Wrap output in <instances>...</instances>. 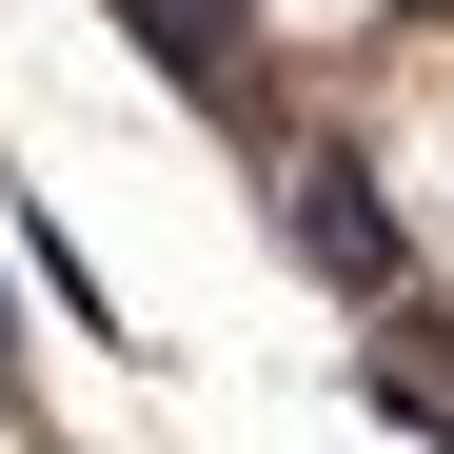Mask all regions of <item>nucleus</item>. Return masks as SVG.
<instances>
[{"mask_svg": "<svg viewBox=\"0 0 454 454\" xmlns=\"http://www.w3.org/2000/svg\"><path fill=\"white\" fill-rule=\"evenodd\" d=\"M277 238L317 257L336 296H395V277H415V238H395V198H375V159H336V138H296V159H277Z\"/></svg>", "mask_w": 454, "mask_h": 454, "instance_id": "1", "label": "nucleus"}, {"mask_svg": "<svg viewBox=\"0 0 454 454\" xmlns=\"http://www.w3.org/2000/svg\"><path fill=\"white\" fill-rule=\"evenodd\" d=\"M119 20H138V59H159L178 99H238L257 80V0H119Z\"/></svg>", "mask_w": 454, "mask_h": 454, "instance_id": "2", "label": "nucleus"}, {"mask_svg": "<svg viewBox=\"0 0 454 454\" xmlns=\"http://www.w3.org/2000/svg\"><path fill=\"white\" fill-rule=\"evenodd\" d=\"M40 395V336H20V296H0V415H20Z\"/></svg>", "mask_w": 454, "mask_h": 454, "instance_id": "3", "label": "nucleus"}]
</instances>
